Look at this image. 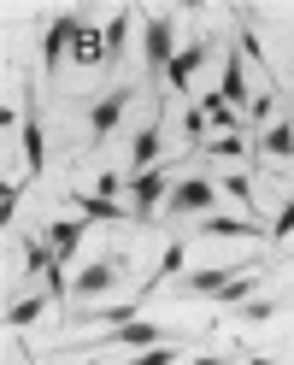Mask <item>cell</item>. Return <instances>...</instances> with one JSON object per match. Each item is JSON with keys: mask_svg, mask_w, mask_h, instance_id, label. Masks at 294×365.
I'll return each mask as SVG.
<instances>
[{"mask_svg": "<svg viewBox=\"0 0 294 365\" xmlns=\"http://www.w3.org/2000/svg\"><path fill=\"white\" fill-rule=\"evenodd\" d=\"M165 341H183L177 330L165 324H118V330H106V336H83L71 341V354H112V348H165Z\"/></svg>", "mask_w": 294, "mask_h": 365, "instance_id": "obj_1", "label": "cell"}, {"mask_svg": "<svg viewBox=\"0 0 294 365\" xmlns=\"http://www.w3.org/2000/svg\"><path fill=\"white\" fill-rule=\"evenodd\" d=\"M177 24H171V12H159V18H147V36H142V65H147V77L159 83L165 71H171V59H177Z\"/></svg>", "mask_w": 294, "mask_h": 365, "instance_id": "obj_2", "label": "cell"}, {"mask_svg": "<svg viewBox=\"0 0 294 365\" xmlns=\"http://www.w3.org/2000/svg\"><path fill=\"white\" fill-rule=\"evenodd\" d=\"M171 200V182H165V165H147L130 177V224H153V207Z\"/></svg>", "mask_w": 294, "mask_h": 365, "instance_id": "obj_3", "label": "cell"}, {"mask_svg": "<svg viewBox=\"0 0 294 365\" xmlns=\"http://www.w3.org/2000/svg\"><path fill=\"white\" fill-rule=\"evenodd\" d=\"M212 200H218V182H206V177H183V182H171L165 218H206Z\"/></svg>", "mask_w": 294, "mask_h": 365, "instance_id": "obj_4", "label": "cell"}, {"mask_svg": "<svg viewBox=\"0 0 294 365\" xmlns=\"http://www.w3.org/2000/svg\"><path fill=\"white\" fill-rule=\"evenodd\" d=\"M118 254H100V259H88L83 265V277H71V294H77V301H95V294H112V289H118Z\"/></svg>", "mask_w": 294, "mask_h": 365, "instance_id": "obj_5", "label": "cell"}, {"mask_svg": "<svg viewBox=\"0 0 294 365\" xmlns=\"http://www.w3.org/2000/svg\"><path fill=\"white\" fill-rule=\"evenodd\" d=\"M77 36H83V18H77V12H59L53 24H48V36H41V65L59 71V59L77 48Z\"/></svg>", "mask_w": 294, "mask_h": 365, "instance_id": "obj_6", "label": "cell"}, {"mask_svg": "<svg viewBox=\"0 0 294 365\" xmlns=\"http://www.w3.org/2000/svg\"><path fill=\"white\" fill-rule=\"evenodd\" d=\"M130 101H135V88H112L106 101H95V106H88V130H95V142L118 130V118L130 112Z\"/></svg>", "mask_w": 294, "mask_h": 365, "instance_id": "obj_7", "label": "cell"}, {"mask_svg": "<svg viewBox=\"0 0 294 365\" xmlns=\"http://www.w3.org/2000/svg\"><path fill=\"white\" fill-rule=\"evenodd\" d=\"M259 283H265V271H259L253 259H247V265L236 271V277H230V283H224V289L212 294V301H218V307H241V301H253V294H259Z\"/></svg>", "mask_w": 294, "mask_h": 365, "instance_id": "obj_8", "label": "cell"}, {"mask_svg": "<svg viewBox=\"0 0 294 365\" xmlns=\"http://www.w3.org/2000/svg\"><path fill=\"white\" fill-rule=\"evenodd\" d=\"M206 53H212V41H183V48H177V59H171V88H189L194 83V71L200 65H206Z\"/></svg>", "mask_w": 294, "mask_h": 365, "instance_id": "obj_9", "label": "cell"}, {"mask_svg": "<svg viewBox=\"0 0 294 365\" xmlns=\"http://www.w3.org/2000/svg\"><path fill=\"white\" fill-rule=\"evenodd\" d=\"M200 112H206V124L212 130H224V135H247V124L236 118V106L218 95V88H200Z\"/></svg>", "mask_w": 294, "mask_h": 365, "instance_id": "obj_10", "label": "cell"}, {"mask_svg": "<svg viewBox=\"0 0 294 365\" xmlns=\"http://www.w3.org/2000/svg\"><path fill=\"white\" fill-rule=\"evenodd\" d=\"M71 207H77L88 224H130V212L118 207V200H106V195H83V189H71Z\"/></svg>", "mask_w": 294, "mask_h": 365, "instance_id": "obj_11", "label": "cell"}, {"mask_svg": "<svg viewBox=\"0 0 294 365\" xmlns=\"http://www.w3.org/2000/svg\"><path fill=\"white\" fill-rule=\"evenodd\" d=\"M247 148H253V153H265V159H294V118H277L265 135H253Z\"/></svg>", "mask_w": 294, "mask_h": 365, "instance_id": "obj_12", "label": "cell"}, {"mask_svg": "<svg viewBox=\"0 0 294 365\" xmlns=\"http://www.w3.org/2000/svg\"><path fill=\"white\" fill-rule=\"evenodd\" d=\"M183 265H189V242H183V236H171L165 259L153 265V277H147V289H142V301H153V289H165V283H171V277H177V271H183Z\"/></svg>", "mask_w": 294, "mask_h": 365, "instance_id": "obj_13", "label": "cell"}, {"mask_svg": "<svg viewBox=\"0 0 294 365\" xmlns=\"http://www.w3.org/2000/svg\"><path fill=\"white\" fill-rule=\"evenodd\" d=\"M83 230H88V218H65V224H48V230H41V236H48V247H53V259H59V265H65V259H71L77 247H83Z\"/></svg>", "mask_w": 294, "mask_h": 365, "instance_id": "obj_14", "label": "cell"}, {"mask_svg": "<svg viewBox=\"0 0 294 365\" xmlns=\"http://www.w3.org/2000/svg\"><path fill=\"white\" fill-rule=\"evenodd\" d=\"M18 135H24V165H30V177H41V171H48V135H41V124H36L30 106H24V130H18Z\"/></svg>", "mask_w": 294, "mask_h": 365, "instance_id": "obj_15", "label": "cell"}, {"mask_svg": "<svg viewBox=\"0 0 294 365\" xmlns=\"http://www.w3.org/2000/svg\"><path fill=\"white\" fill-rule=\"evenodd\" d=\"M159 153H165V142H159V124L135 130V142H130V177H135V171H147V165H159Z\"/></svg>", "mask_w": 294, "mask_h": 365, "instance_id": "obj_16", "label": "cell"}, {"mask_svg": "<svg viewBox=\"0 0 294 365\" xmlns=\"http://www.w3.org/2000/svg\"><path fill=\"white\" fill-rule=\"evenodd\" d=\"M218 95H224V101H230L236 112L247 106V71H241V48H236L230 59H224V77H218Z\"/></svg>", "mask_w": 294, "mask_h": 365, "instance_id": "obj_17", "label": "cell"}, {"mask_svg": "<svg viewBox=\"0 0 294 365\" xmlns=\"http://www.w3.org/2000/svg\"><path fill=\"white\" fill-rule=\"evenodd\" d=\"M48 301H53V294H24V301H12V307H6V324H12V330L36 324V318L48 312Z\"/></svg>", "mask_w": 294, "mask_h": 365, "instance_id": "obj_18", "label": "cell"}, {"mask_svg": "<svg viewBox=\"0 0 294 365\" xmlns=\"http://www.w3.org/2000/svg\"><path fill=\"white\" fill-rule=\"evenodd\" d=\"M77 65H106V30H83L77 36V48H71Z\"/></svg>", "mask_w": 294, "mask_h": 365, "instance_id": "obj_19", "label": "cell"}, {"mask_svg": "<svg viewBox=\"0 0 294 365\" xmlns=\"http://www.w3.org/2000/svg\"><path fill=\"white\" fill-rule=\"evenodd\" d=\"M130 24H135L130 12H118V18L106 24V65H118V53H124V36H130Z\"/></svg>", "mask_w": 294, "mask_h": 365, "instance_id": "obj_20", "label": "cell"}, {"mask_svg": "<svg viewBox=\"0 0 294 365\" xmlns=\"http://www.w3.org/2000/svg\"><path fill=\"white\" fill-rule=\"evenodd\" d=\"M200 236H218V242H230V236H253L241 218H200Z\"/></svg>", "mask_w": 294, "mask_h": 365, "instance_id": "obj_21", "label": "cell"}, {"mask_svg": "<svg viewBox=\"0 0 294 365\" xmlns=\"http://www.w3.org/2000/svg\"><path fill=\"white\" fill-rule=\"evenodd\" d=\"M135 307H142V301H124V307H106V312H83L77 324H130Z\"/></svg>", "mask_w": 294, "mask_h": 365, "instance_id": "obj_22", "label": "cell"}, {"mask_svg": "<svg viewBox=\"0 0 294 365\" xmlns=\"http://www.w3.org/2000/svg\"><path fill=\"white\" fill-rule=\"evenodd\" d=\"M177 354H183V341H165V348H147V354H135L124 365H177Z\"/></svg>", "mask_w": 294, "mask_h": 365, "instance_id": "obj_23", "label": "cell"}, {"mask_svg": "<svg viewBox=\"0 0 294 365\" xmlns=\"http://www.w3.org/2000/svg\"><path fill=\"white\" fill-rule=\"evenodd\" d=\"M271 106H277V88H259V101H253V112H247V142H253V130L271 118Z\"/></svg>", "mask_w": 294, "mask_h": 365, "instance_id": "obj_24", "label": "cell"}, {"mask_svg": "<svg viewBox=\"0 0 294 365\" xmlns=\"http://www.w3.org/2000/svg\"><path fill=\"white\" fill-rule=\"evenodd\" d=\"M218 189L230 195V200H241V207H247V218H253V182H247V177H224Z\"/></svg>", "mask_w": 294, "mask_h": 365, "instance_id": "obj_25", "label": "cell"}, {"mask_svg": "<svg viewBox=\"0 0 294 365\" xmlns=\"http://www.w3.org/2000/svg\"><path fill=\"white\" fill-rule=\"evenodd\" d=\"M200 153H218V159H241V153H247V142H241V135H218V142H206Z\"/></svg>", "mask_w": 294, "mask_h": 365, "instance_id": "obj_26", "label": "cell"}, {"mask_svg": "<svg viewBox=\"0 0 294 365\" xmlns=\"http://www.w3.org/2000/svg\"><path fill=\"white\" fill-rule=\"evenodd\" d=\"M206 130H212V124H206V112H200V106H189V112H183V135L200 148V135H206Z\"/></svg>", "mask_w": 294, "mask_h": 365, "instance_id": "obj_27", "label": "cell"}, {"mask_svg": "<svg viewBox=\"0 0 294 365\" xmlns=\"http://www.w3.org/2000/svg\"><path fill=\"white\" fill-rule=\"evenodd\" d=\"M24 207V189H18V182H6V195H0V224H6L12 230V212Z\"/></svg>", "mask_w": 294, "mask_h": 365, "instance_id": "obj_28", "label": "cell"}, {"mask_svg": "<svg viewBox=\"0 0 294 365\" xmlns=\"http://www.w3.org/2000/svg\"><path fill=\"white\" fill-rule=\"evenodd\" d=\"M241 318L247 324H265V318H277V301H241Z\"/></svg>", "mask_w": 294, "mask_h": 365, "instance_id": "obj_29", "label": "cell"}, {"mask_svg": "<svg viewBox=\"0 0 294 365\" xmlns=\"http://www.w3.org/2000/svg\"><path fill=\"white\" fill-rule=\"evenodd\" d=\"M124 189H130V177H118V171H106V177L95 182V195H106V200H118Z\"/></svg>", "mask_w": 294, "mask_h": 365, "instance_id": "obj_30", "label": "cell"}, {"mask_svg": "<svg viewBox=\"0 0 294 365\" xmlns=\"http://www.w3.org/2000/svg\"><path fill=\"white\" fill-rule=\"evenodd\" d=\"M283 236H294V200H283L277 224H271V242H283Z\"/></svg>", "mask_w": 294, "mask_h": 365, "instance_id": "obj_31", "label": "cell"}, {"mask_svg": "<svg viewBox=\"0 0 294 365\" xmlns=\"http://www.w3.org/2000/svg\"><path fill=\"white\" fill-rule=\"evenodd\" d=\"M189 365H230V359H224V354H194Z\"/></svg>", "mask_w": 294, "mask_h": 365, "instance_id": "obj_32", "label": "cell"}, {"mask_svg": "<svg viewBox=\"0 0 294 365\" xmlns=\"http://www.w3.org/2000/svg\"><path fill=\"white\" fill-rule=\"evenodd\" d=\"M247 365H277V359H265V354H247Z\"/></svg>", "mask_w": 294, "mask_h": 365, "instance_id": "obj_33", "label": "cell"}, {"mask_svg": "<svg viewBox=\"0 0 294 365\" xmlns=\"http://www.w3.org/2000/svg\"><path fill=\"white\" fill-rule=\"evenodd\" d=\"M83 365H88V359H83Z\"/></svg>", "mask_w": 294, "mask_h": 365, "instance_id": "obj_34", "label": "cell"}]
</instances>
